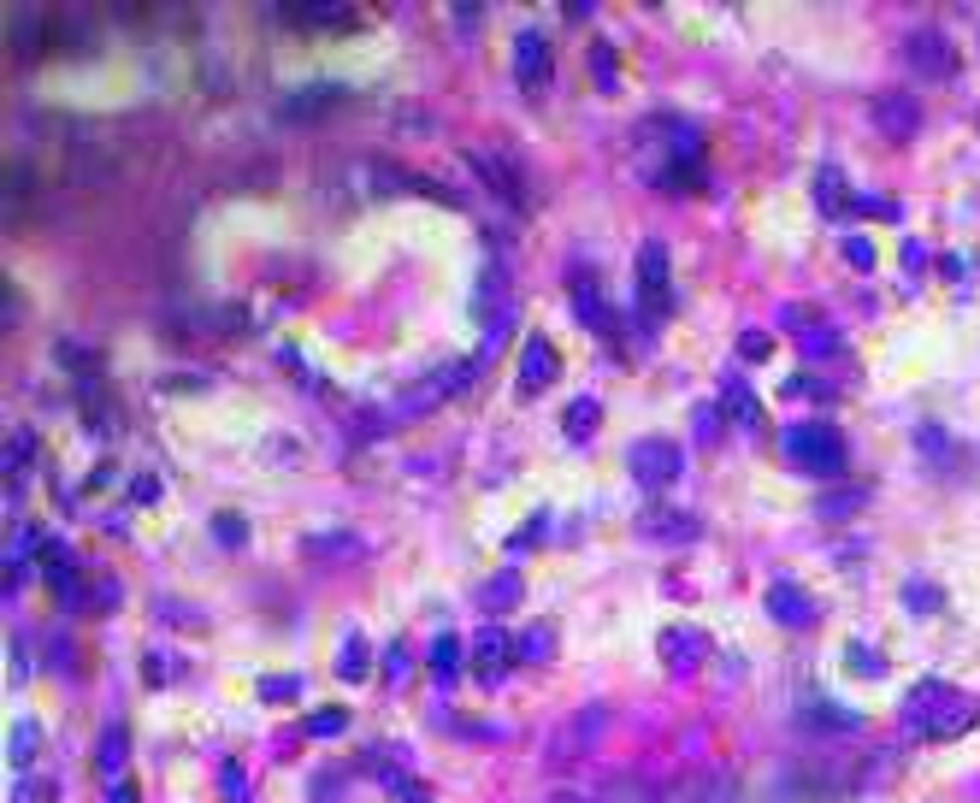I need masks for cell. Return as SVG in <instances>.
Instances as JSON below:
<instances>
[{
    "mask_svg": "<svg viewBox=\"0 0 980 803\" xmlns=\"http://www.w3.org/2000/svg\"><path fill=\"white\" fill-rule=\"evenodd\" d=\"M768 609H774V621H786V626H810V621H815L810 591H798V586H774V591H768Z\"/></svg>",
    "mask_w": 980,
    "mask_h": 803,
    "instance_id": "obj_13",
    "label": "cell"
},
{
    "mask_svg": "<svg viewBox=\"0 0 980 803\" xmlns=\"http://www.w3.org/2000/svg\"><path fill=\"white\" fill-rule=\"evenodd\" d=\"M36 744H42V727H36V721H19V727H12V744H7V751H12V763L24 768V763H31V751H36Z\"/></svg>",
    "mask_w": 980,
    "mask_h": 803,
    "instance_id": "obj_17",
    "label": "cell"
},
{
    "mask_svg": "<svg viewBox=\"0 0 980 803\" xmlns=\"http://www.w3.org/2000/svg\"><path fill=\"white\" fill-rule=\"evenodd\" d=\"M803 343H810L815 355H833V349H839V343L827 338V326H810V331H803Z\"/></svg>",
    "mask_w": 980,
    "mask_h": 803,
    "instance_id": "obj_25",
    "label": "cell"
},
{
    "mask_svg": "<svg viewBox=\"0 0 980 803\" xmlns=\"http://www.w3.org/2000/svg\"><path fill=\"white\" fill-rule=\"evenodd\" d=\"M662 803H733V780L721 768H685L662 786Z\"/></svg>",
    "mask_w": 980,
    "mask_h": 803,
    "instance_id": "obj_3",
    "label": "cell"
},
{
    "mask_svg": "<svg viewBox=\"0 0 980 803\" xmlns=\"http://www.w3.org/2000/svg\"><path fill=\"white\" fill-rule=\"evenodd\" d=\"M626 461H633V473L644 485H674L680 479V444L674 437H638Z\"/></svg>",
    "mask_w": 980,
    "mask_h": 803,
    "instance_id": "obj_4",
    "label": "cell"
},
{
    "mask_svg": "<svg viewBox=\"0 0 980 803\" xmlns=\"http://www.w3.org/2000/svg\"><path fill=\"white\" fill-rule=\"evenodd\" d=\"M520 656V645L503 633V626H485V633L473 638V674L479 680H503V668Z\"/></svg>",
    "mask_w": 980,
    "mask_h": 803,
    "instance_id": "obj_6",
    "label": "cell"
},
{
    "mask_svg": "<svg viewBox=\"0 0 980 803\" xmlns=\"http://www.w3.org/2000/svg\"><path fill=\"white\" fill-rule=\"evenodd\" d=\"M904 54H910V66L921 78H951V71H957V48H951L945 31H916Z\"/></svg>",
    "mask_w": 980,
    "mask_h": 803,
    "instance_id": "obj_5",
    "label": "cell"
},
{
    "mask_svg": "<svg viewBox=\"0 0 980 803\" xmlns=\"http://www.w3.org/2000/svg\"><path fill=\"white\" fill-rule=\"evenodd\" d=\"M544 803H591V798H579V792H550Z\"/></svg>",
    "mask_w": 980,
    "mask_h": 803,
    "instance_id": "obj_29",
    "label": "cell"
},
{
    "mask_svg": "<svg viewBox=\"0 0 980 803\" xmlns=\"http://www.w3.org/2000/svg\"><path fill=\"white\" fill-rule=\"evenodd\" d=\"M862 496H869V491H851V496H827V503H822V515H845V508H857V503H862Z\"/></svg>",
    "mask_w": 980,
    "mask_h": 803,
    "instance_id": "obj_27",
    "label": "cell"
},
{
    "mask_svg": "<svg viewBox=\"0 0 980 803\" xmlns=\"http://www.w3.org/2000/svg\"><path fill=\"white\" fill-rule=\"evenodd\" d=\"M874 125L892 130V142L916 137V101L910 95H881V101H874Z\"/></svg>",
    "mask_w": 980,
    "mask_h": 803,
    "instance_id": "obj_11",
    "label": "cell"
},
{
    "mask_svg": "<svg viewBox=\"0 0 980 803\" xmlns=\"http://www.w3.org/2000/svg\"><path fill=\"white\" fill-rule=\"evenodd\" d=\"M378 774H385V786H390V792H397L402 803H426V798H432V792H426V786H414V780H402V774H397V768H378Z\"/></svg>",
    "mask_w": 980,
    "mask_h": 803,
    "instance_id": "obj_19",
    "label": "cell"
},
{
    "mask_svg": "<svg viewBox=\"0 0 980 803\" xmlns=\"http://www.w3.org/2000/svg\"><path fill=\"white\" fill-rule=\"evenodd\" d=\"M101 768H107V774H119V768H125V727H113L107 744H101Z\"/></svg>",
    "mask_w": 980,
    "mask_h": 803,
    "instance_id": "obj_21",
    "label": "cell"
},
{
    "mask_svg": "<svg viewBox=\"0 0 980 803\" xmlns=\"http://www.w3.org/2000/svg\"><path fill=\"white\" fill-rule=\"evenodd\" d=\"M515 71H520V83H526L532 95L550 83V42L538 36V31H526V36L515 42Z\"/></svg>",
    "mask_w": 980,
    "mask_h": 803,
    "instance_id": "obj_8",
    "label": "cell"
},
{
    "mask_svg": "<svg viewBox=\"0 0 980 803\" xmlns=\"http://www.w3.org/2000/svg\"><path fill=\"white\" fill-rule=\"evenodd\" d=\"M721 408L739 420V426H756V420H763V402L744 390V378H727V385H721Z\"/></svg>",
    "mask_w": 980,
    "mask_h": 803,
    "instance_id": "obj_15",
    "label": "cell"
},
{
    "mask_svg": "<svg viewBox=\"0 0 980 803\" xmlns=\"http://www.w3.org/2000/svg\"><path fill=\"white\" fill-rule=\"evenodd\" d=\"M786 456L815 479H839L845 473V437L833 432L827 420H803V426L786 432Z\"/></svg>",
    "mask_w": 980,
    "mask_h": 803,
    "instance_id": "obj_1",
    "label": "cell"
},
{
    "mask_svg": "<svg viewBox=\"0 0 980 803\" xmlns=\"http://www.w3.org/2000/svg\"><path fill=\"white\" fill-rule=\"evenodd\" d=\"M662 656H674V668L685 674L692 662H704V656H709V638L692 633V626H668V633H662Z\"/></svg>",
    "mask_w": 980,
    "mask_h": 803,
    "instance_id": "obj_12",
    "label": "cell"
},
{
    "mask_svg": "<svg viewBox=\"0 0 980 803\" xmlns=\"http://www.w3.org/2000/svg\"><path fill=\"white\" fill-rule=\"evenodd\" d=\"M591 420H597V402H591V397L567 408V432H574V437H591Z\"/></svg>",
    "mask_w": 980,
    "mask_h": 803,
    "instance_id": "obj_22",
    "label": "cell"
},
{
    "mask_svg": "<svg viewBox=\"0 0 980 803\" xmlns=\"http://www.w3.org/2000/svg\"><path fill=\"white\" fill-rule=\"evenodd\" d=\"M638 302H644V319H668L674 314V290H668V248L662 243H644L638 248Z\"/></svg>",
    "mask_w": 980,
    "mask_h": 803,
    "instance_id": "obj_2",
    "label": "cell"
},
{
    "mask_svg": "<svg viewBox=\"0 0 980 803\" xmlns=\"http://www.w3.org/2000/svg\"><path fill=\"white\" fill-rule=\"evenodd\" d=\"M355 538H307V556H355Z\"/></svg>",
    "mask_w": 980,
    "mask_h": 803,
    "instance_id": "obj_20",
    "label": "cell"
},
{
    "mask_svg": "<svg viewBox=\"0 0 980 803\" xmlns=\"http://www.w3.org/2000/svg\"><path fill=\"white\" fill-rule=\"evenodd\" d=\"M644 532H650V538H674V544H692L704 526H697L692 515H674V508H650V515H644Z\"/></svg>",
    "mask_w": 980,
    "mask_h": 803,
    "instance_id": "obj_14",
    "label": "cell"
},
{
    "mask_svg": "<svg viewBox=\"0 0 980 803\" xmlns=\"http://www.w3.org/2000/svg\"><path fill=\"white\" fill-rule=\"evenodd\" d=\"M343 83H307V90H296V95H284L278 101V113L284 119H307V113H331V107H343Z\"/></svg>",
    "mask_w": 980,
    "mask_h": 803,
    "instance_id": "obj_10",
    "label": "cell"
},
{
    "mask_svg": "<svg viewBox=\"0 0 980 803\" xmlns=\"http://www.w3.org/2000/svg\"><path fill=\"white\" fill-rule=\"evenodd\" d=\"M338 727H343V709H326V715L307 721V733H338Z\"/></svg>",
    "mask_w": 980,
    "mask_h": 803,
    "instance_id": "obj_26",
    "label": "cell"
},
{
    "mask_svg": "<svg viewBox=\"0 0 980 803\" xmlns=\"http://www.w3.org/2000/svg\"><path fill=\"white\" fill-rule=\"evenodd\" d=\"M367 674V662H361V638H349L343 645V680H361Z\"/></svg>",
    "mask_w": 980,
    "mask_h": 803,
    "instance_id": "obj_23",
    "label": "cell"
},
{
    "mask_svg": "<svg viewBox=\"0 0 980 803\" xmlns=\"http://www.w3.org/2000/svg\"><path fill=\"white\" fill-rule=\"evenodd\" d=\"M555 373H562V361H555L550 338H544V331H532V338H526V349H520V385H526V390H544Z\"/></svg>",
    "mask_w": 980,
    "mask_h": 803,
    "instance_id": "obj_7",
    "label": "cell"
},
{
    "mask_svg": "<svg viewBox=\"0 0 980 803\" xmlns=\"http://www.w3.org/2000/svg\"><path fill=\"white\" fill-rule=\"evenodd\" d=\"M113 803H137V786H125V780H119V786H113Z\"/></svg>",
    "mask_w": 980,
    "mask_h": 803,
    "instance_id": "obj_28",
    "label": "cell"
},
{
    "mask_svg": "<svg viewBox=\"0 0 980 803\" xmlns=\"http://www.w3.org/2000/svg\"><path fill=\"white\" fill-rule=\"evenodd\" d=\"M456 656H461V645L444 633V638L432 645V674H437V680H456Z\"/></svg>",
    "mask_w": 980,
    "mask_h": 803,
    "instance_id": "obj_18",
    "label": "cell"
},
{
    "mask_svg": "<svg viewBox=\"0 0 980 803\" xmlns=\"http://www.w3.org/2000/svg\"><path fill=\"white\" fill-rule=\"evenodd\" d=\"M515 597H520V574H515V567H503V574H496V586L479 591V609H485V615H496V609L515 603Z\"/></svg>",
    "mask_w": 980,
    "mask_h": 803,
    "instance_id": "obj_16",
    "label": "cell"
},
{
    "mask_svg": "<svg viewBox=\"0 0 980 803\" xmlns=\"http://www.w3.org/2000/svg\"><path fill=\"white\" fill-rule=\"evenodd\" d=\"M574 302H579L585 326H591L597 338H614V314L603 308V290H597V272H591V267L574 272Z\"/></svg>",
    "mask_w": 980,
    "mask_h": 803,
    "instance_id": "obj_9",
    "label": "cell"
},
{
    "mask_svg": "<svg viewBox=\"0 0 980 803\" xmlns=\"http://www.w3.org/2000/svg\"><path fill=\"white\" fill-rule=\"evenodd\" d=\"M815 184H822V208H827V213H839V172L827 166V172H822V178H815Z\"/></svg>",
    "mask_w": 980,
    "mask_h": 803,
    "instance_id": "obj_24",
    "label": "cell"
}]
</instances>
